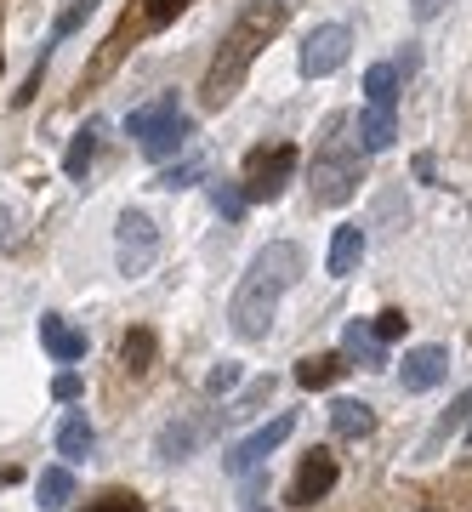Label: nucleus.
I'll use <instances>...</instances> for the list:
<instances>
[{"mask_svg":"<svg viewBox=\"0 0 472 512\" xmlns=\"http://www.w3.org/2000/svg\"><path fill=\"white\" fill-rule=\"evenodd\" d=\"M302 268H308V256H302L296 239H268L251 256V268H245L234 302H228V330L239 342H268L273 319H279V302L296 291Z\"/></svg>","mask_w":472,"mask_h":512,"instance_id":"obj_1","label":"nucleus"},{"mask_svg":"<svg viewBox=\"0 0 472 512\" xmlns=\"http://www.w3.org/2000/svg\"><path fill=\"white\" fill-rule=\"evenodd\" d=\"M279 29H285V6H279V0H256V6L239 12V23L228 29L217 63L205 74V109H228V103H234V92L245 86L251 63L262 57V46H268Z\"/></svg>","mask_w":472,"mask_h":512,"instance_id":"obj_2","label":"nucleus"},{"mask_svg":"<svg viewBox=\"0 0 472 512\" xmlns=\"http://www.w3.org/2000/svg\"><path fill=\"white\" fill-rule=\"evenodd\" d=\"M126 131L137 137V154L154 165L177 160L182 148H188V137H194V114H182L177 92H160L148 97V103H137V109L126 114Z\"/></svg>","mask_w":472,"mask_h":512,"instance_id":"obj_3","label":"nucleus"},{"mask_svg":"<svg viewBox=\"0 0 472 512\" xmlns=\"http://www.w3.org/2000/svg\"><path fill=\"white\" fill-rule=\"evenodd\" d=\"M364 183V148H342V143H325L308 165V188H313V205H347Z\"/></svg>","mask_w":472,"mask_h":512,"instance_id":"obj_4","label":"nucleus"},{"mask_svg":"<svg viewBox=\"0 0 472 512\" xmlns=\"http://www.w3.org/2000/svg\"><path fill=\"white\" fill-rule=\"evenodd\" d=\"M154 256H160V228H154V217L148 211H120V222H114V262H120V274L137 279L154 268Z\"/></svg>","mask_w":472,"mask_h":512,"instance_id":"obj_5","label":"nucleus"},{"mask_svg":"<svg viewBox=\"0 0 472 512\" xmlns=\"http://www.w3.org/2000/svg\"><path fill=\"white\" fill-rule=\"evenodd\" d=\"M222 416H228V410H194V416L165 421L160 439H154V461H165V467H171V461H188L205 439H217Z\"/></svg>","mask_w":472,"mask_h":512,"instance_id":"obj_6","label":"nucleus"},{"mask_svg":"<svg viewBox=\"0 0 472 512\" xmlns=\"http://www.w3.org/2000/svg\"><path fill=\"white\" fill-rule=\"evenodd\" d=\"M291 177H296V148L291 143L256 148L251 165H245V194H251V205H273L279 194H285Z\"/></svg>","mask_w":472,"mask_h":512,"instance_id":"obj_7","label":"nucleus"},{"mask_svg":"<svg viewBox=\"0 0 472 512\" xmlns=\"http://www.w3.org/2000/svg\"><path fill=\"white\" fill-rule=\"evenodd\" d=\"M291 433H296V416H273L268 427H256L251 439H239L234 450L222 456V467H228V473H234V478H251L256 467H262V461H268L273 450H279V444L291 439Z\"/></svg>","mask_w":472,"mask_h":512,"instance_id":"obj_8","label":"nucleus"},{"mask_svg":"<svg viewBox=\"0 0 472 512\" xmlns=\"http://www.w3.org/2000/svg\"><path fill=\"white\" fill-rule=\"evenodd\" d=\"M347 52H353V29H347V23H319V29L302 40V74H308V80H325V74H336L347 63Z\"/></svg>","mask_w":472,"mask_h":512,"instance_id":"obj_9","label":"nucleus"},{"mask_svg":"<svg viewBox=\"0 0 472 512\" xmlns=\"http://www.w3.org/2000/svg\"><path fill=\"white\" fill-rule=\"evenodd\" d=\"M450 382V348H438V342H421V348L404 353L399 365V387L404 393H433V387Z\"/></svg>","mask_w":472,"mask_h":512,"instance_id":"obj_10","label":"nucleus"},{"mask_svg":"<svg viewBox=\"0 0 472 512\" xmlns=\"http://www.w3.org/2000/svg\"><path fill=\"white\" fill-rule=\"evenodd\" d=\"M336 456H330V450H313L308 461H302V473L291 478V495H285V501H291V507H313V501H325L330 490H336Z\"/></svg>","mask_w":472,"mask_h":512,"instance_id":"obj_11","label":"nucleus"},{"mask_svg":"<svg viewBox=\"0 0 472 512\" xmlns=\"http://www.w3.org/2000/svg\"><path fill=\"white\" fill-rule=\"evenodd\" d=\"M40 348L57 365H74V359H86V330H74L63 313H40Z\"/></svg>","mask_w":472,"mask_h":512,"instance_id":"obj_12","label":"nucleus"},{"mask_svg":"<svg viewBox=\"0 0 472 512\" xmlns=\"http://www.w3.org/2000/svg\"><path fill=\"white\" fill-rule=\"evenodd\" d=\"M364 251H370V234H364L359 222H342V228L330 234V262H325L330 279H347L364 262Z\"/></svg>","mask_w":472,"mask_h":512,"instance_id":"obj_13","label":"nucleus"},{"mask_svg":"<svg viewBox=\"0 0 472 512\" xmlns=\"http://www.w3.org/2000/svg\"><path fill=\"white\" fill-rule=\"evenodd\" d=\"M342 353H347V359H359L364 370H387V342L376 336V330H370V319H347Z\"/></svg>","mask_w":472,"mask_h":512,"instance_id":"obj_14","label":"nucleus"},{"mask_svg":"<svg viewBox=\"0 0 472 512\" xmlns=\"http://www.w3.org/2000/svg\"><path fill=\"white\" fill-rule=\"evenodd\" d=\"M91 450H97V427L86 421V410H69V416H63V427H57V456L74 467V461H86Z\"/></svg>","mask_w":472,"mask_h":512,"instance_id":"obj_15","label":"nucleus"},{"mask_svg":"<svg viewBox=\"0 0 472 512\" xmlns=\"http://www.w3.org/2000/svg\"><path fill=\"white\" fill-rule=\"evenodd\" d=\"M393 137H399V109H370V103H364L359 137H353V143H359L364 154H382V148H393Z\"/></svg>","mask_w":472,"mask_h":512,"instance_id":"obj_16","label":"nucleus"},{"mask_svg":"<svg viewBox=\"0 0 472 512\" xmlns=\"http://www.w3.org/2000/svg\"><path fill=\"white\" fill-rule=\"evenodd\" d=\"M330 427H336V439H370V433H376V404L336 399L330 404Z\"/></svg>","mask_w":472,"mask_h":512,"instance_id":"obj_17","label":"nucleus"},{"mask_svg":"<svg viewBox=\"0 0 472 512\" xmlns=\"http://www.w3.org/2000/svg\"><path fill=\"white\" fill-rule=\"evenodd\" d=\"M97 143H103V120H86V126L74 131L69 154H63V177H69V183H86L91 160H97Z\"/></svg>","mask_w":472,"mask_h":512,"instance_id":"obj_18","label":"nucleus"},{"mask_svg":"<svg viewBox=\"0 0 472 512\" xmlns=\"http://www.w3.org/2000/svg\"><path fill=\"white\" fill-rule=\"evenodd\" d=\"M35 501H40V512H63V507H69V501H74V473H69V461H57V467H40Z\"/></svg>","mask_w":472,"mask_h":512,"instance_id":"obj_19","label":"nucleus"},{"mask_svg":"<svg viewBox=\"0 0 472 512\" xmlns=\"http://www.w3.org/2000/svg\"><path fill=\"white\" fill-rule=\"evenodd\" d=\"M399 63H370L364 69V103L370 109H399Z\"/></svg>","mask_w":472,"mask_h":512,"instance_id":"obj_20","label":"nucleus"},{"mask_svg":"<svg viewBox=\"0 0 472 512\" xmlns=\"http://www.w3.org/2000/svg\"><path fill=\"white\" fill-rule=\"evenodd\" d=\"M205 177V154H188V160L165 165L160 177H154V188H165V194H182V188H194Z\"/></svg>","mask_w":472,"mask_h":512,"instance_id":"obj_21","label":"nucleus"},{"mask_svg":"<svg viewBox=\"0 0 472 512\" xmlns=\"http://www.w3.org/2000/svg\"><path fill=\"white\" fill-rule=\"evenodd\" d=\"M342 370H347L342 353H313V359H302V365H296V382H302V387H330Z\"/></svg>","mask_w":472,"mask_h":512,"instance_id":"obj_22","label":"nucleus"},{"mask_svg":"<svg viewBox=\"0 0 472 512\" xmlns=\"http://www.w3.org/2000/svg\"><path fill=\"white\" fill-rule=\"evenodd\" d=\"M211 205H217L222 222H239L245 205H251V194H245V183H211Z\"/></svg>","mask_w":472,"mask_h":512,"instance_id":"obj_23","label":"nucleus"},{"mask_svg":"<svg viewBox=\"0 0 472 512\" xmlns=\"http://www.w3.org/2000/svg\"><path fill=\"white\" fill-rule=\"evenodd\" d=\"M91 12H97V0H74L69 12H57V23H52V40H69L74 29H80V23L91 18Z\"/></svg>","mask_w":472,"mask_h":512,"instance_id":"obj_24","label":"nucleus"},{"mask_svg":"<svg viewBox=\"0 0 472 512\" xmlns=\"http://www.w3.org/2000/svg\"><path fill=\"white\" fill-rule=\"evenodd\" d=\"M120 359H126V370H148V359H154V336H148V330L126 336V348H120Z\"/></svg>","mask_w":472,"mask_h":512,"instance_id":"obj_25","label":"nucleus"},{"mask_svg":"<svg viewBox=\"0 0 472 512\" xmlns=\"http://www.w3.org/2000/svg\"><path fill=\"white\" fill-rule=\"evenodd\" d=\"M370 330H376L382 342H399L404 330H410V319H404V308H387V313H376V319H370Z\"/></svg>","mask_w":472,"mask_h":512,"instance_id":"obj_26","label":"nucleus"},{"mask_svg":"<svg viewBox=\"0 0 472 512\" xmlns=\"http://www.w3.org/2000/svg\"><path fill=\"white\" fill-rule=\"evenodd\" d=\"M268 399H273V376H262V382H251V387H245V399H239L234 410H228V416H251L256 404H268Z\"/></svg>","mask_w":472,"mask_h":512,"instance_id":"obj_27","label":"nucleus"},{"mask_svg":"<svg viewBox=\"0 0 472 512\" xmlns=\"http://www.w3.org/2000/svg\"><path fill=\"white\" fill-rule=\"evenodd\" d=\"M86 512H143V501H137V495H126V490H109V495H97Z\"/></svg>","mask_w":472,"mask_h":512,"instance_id":"obj_28","label":"nucleus"},{"mask_svg":"<svg viewBox=\"0 0 472 512\" xmlns=\"http://www.w3.org/2000/svg\"><path fill=\"white\" fill-rule=\"evenodd\" d=\"M228 387H239V365H234V359H222V365L205 376V393H228Z\"/></svg>","mask_w":472,"mask_h":512,"instance_id":"obj_29","label":"nucleus"},{"mask_svg":"<svg viewBox=\"0 0 472 512\" xmlns=\"http://www.w3.org/2000/svg\"><path fill=\"white\" fill-rule=\"evenodd\" d=\"M182 6H188V0H148V6H143V18L154 23V29H160V23H171V18H177Z\"/></svg>","mask_w":472,"mask_h":512,"instance_id":"obj_30","label":"nucleus"},{"mask_svg":"<svg viewBox=\"0 0 472 512\" xmlns=\"http://www.w3.org/2000/svg\"><path fill=\"white\" fill-rule=\"evenodd\" d=\"M450 0H410V12H416V23H433L438 12H444Z\"/></svg>","mask_w":472,"mask_h":512,"instance_id":"obj_31","label":"nucleus"},{"mask_svg":"<svg viewBox=\"0 0 472 512\" xmlns=\"http://www.w3.org/2000/svg\"><path fill=\"white\" fill-rule=\"evenodd\" d=\"M52 393H57V399H80V376H74V370H63V376L52 382Z\"/></svg>","mask_w":472,"mask_h":512,"instance_id":"obj_32","label":"nucleus"},{"mask_svg":"<svg viewBox=\"0 0 472 512\" xmlns=\"http://www.w3.org/2000/svg\"><path fill=\"white\" fill-rule=\"evenodd\" d=\"M18 239V217H12V205H0V251Z\"/></svg>","mask_w":472,"mask_h":512,"instance_id":"obj_33","label":"nucleus"},{"mask_svg":"<svg viewBox=\"0 0 472 512\" xmlns=\"http://www.w3.org/2000/svg\"><path fill=\"white\" fill-rule=\"evenodd\" d=\"M467 450H472V421H467Z\"/></svg>","mask_w":472,"mask_h":512,"instance_id":"obj_34","label":"nucleus"}]
</instances>
